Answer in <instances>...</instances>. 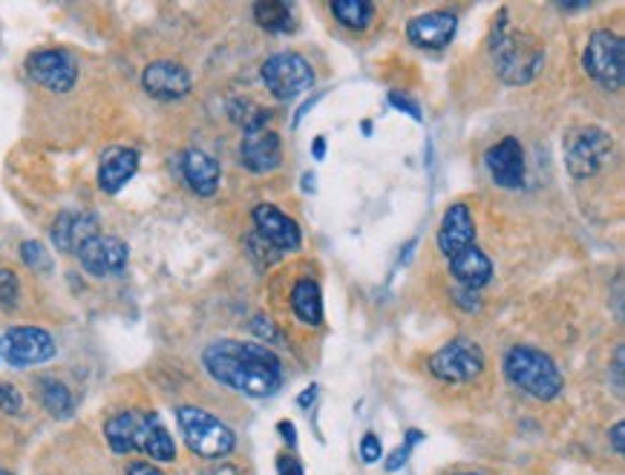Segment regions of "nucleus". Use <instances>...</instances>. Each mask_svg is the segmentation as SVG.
<instances>
[{"mask_svg":"<svg viewBox=\"0 0 625 475\" xmlns=\"http://www.w3.org/2000/svg\"><path fill=\"white\" fill-rule=\"evenodd\" d=\"M202 363L217 383L245 398H272L283 387V363L263 343L214 340Z\"/></svg>","mask_w":625,"mask_h":475,"instance_id":"f257e3e1","label":"nucleus"},{"mask_svg":"<svg viewBox=\"0 0 625 475\" xmlns=\"http://www.w3.org/2000/svg\"><path fill=\"white\" fill-rule=\"evenodd\" d=\"M105 438L116 455L142 452L151 461H177V443L170 438L165 421L156 412L124 410L105 424Z\"/></svg>","mask_w":625,"mask_h":475,"instance_id":"f03ea898","label":"nucleus"},{"mask_svg":"<svg viewBox=\"0 0 625 475\" xmlns=\"http://www.w3.org/2000/svg\"><path fill=\"white\" fill-rule=\"evenodd\" d=\"M507 12L498 15V24L493 26V40H490V58L496 66L498 78L510 84V87H521L530 84L542 73L545 66V47L537 35L521 33V29H510L505 24Z\"/></svg>","mask_w":625,"mask_h":475,"instance_id":"7ed1b4c3","label":"nucleus"},{"mask_svg":"<svg viewBox=\"0 0 625 475\" xmlns=\"http://www.w3.org/2000/svg\"><path fill=\"white\" fill-rule=\"evenodd\" d=\"M505 378L537 401H553L565 389L560 366L548 352L528 343L510 346L505 355Z\"/></svg>","mask_w":625,"mask_h":475,"instance_id":"20e7f679","label":"nucleus"},{"mask_svg":"<svg viewBox=\"0 0 625 475\" xmlns=\"http://www.w3.org/2000/svg\"><path fill=\"white\" fill-rule=\"evenodd\" d=\"M179 429H182L188 450L196 452L200 459H225L237 447L233 429L200 406H179L177 410Z\"/></svg>","mask_w":625,"mask_h":475,"instance_id":"39448f33","label":"nucleus"},{"mask_svg":"<svg viewBox=\"0 0 625 475\" xmlns=\"http://www.w3.org/2000/svg\"><path fill=\"white\" fill-rule=\"evenodd\" d=\"M582 66L602 89L620 93L625 78V44L617 33L597 29L582 52Z\"/></svg>","mask_w":625,"mask_h":475,"instance_id":"423d86ee","label":"nucleus"},{"mask_svg":"<svg viewBox=\"0 0 625 475\" xmlns=\"http://www.w3.org/2000/svg\"><path fill=\"white\" fill-rule=\"evenodd\" d=\"M260 78H263L265 89L280 101L300 98L314 87L312 64L297 52H277V56L265 58L260 66Z\"/></svg>","mask_w":625,"mask_h":475,"instance_id":"0eeeda50","label":"nucleus"},{"mask_svg":"<svg viewBox=\"0 0 625 475\" xmlns=\"http://www.w3.org/2000/svg\"><path fill=\"white\" fill-rule=\"evenodd\" d=\"M614 154V138L602 127H579L565 142V165L574 179L597 176Z\"/></svg>","mask_w":625,"mask_h":475,"instance_id":"6e6552de","label":"nucleus"},{"mask_svg":"<svg viewBox=\"0 0 625 475\" xmlns=\"http://www.w3.org/2000/svg\"><path fill=\"white\" fill-rule=\"evenodd\" d=\"M430 372L444 383H470L484 372V352L476 340H449L430 357Z\"/></svg>","mask_w":625,"mask_h":475,"instance_id":"1a4fd4ad","label":"nucleus"},{"mask_svg":"<svg viewBox=\"0 0 625 475\" xmlns=\"http://www.w3.org/2000/svg\"><path fill=\"white\" fill-rule=\"evenodd\" d=\"M0 355L9 366L24 369L35 363H47L56 357V340L52 334L38 326H15L7 331V338L0 343Z\"/></svg>","mask_w":625,"mask_h":475,"instance_id":"9d476101","label":"nucleus"},{"mask_svg":"<svg viewBox=\"0 0 625 475\" xmlns=\"http://www.w3.org/2000/svg\"><path fill=\"white\" fill-rule=\"evenodd\" d=\"M26 73L49 93H70L79 81V61L67 49H40L26 61Z\"/></svg>","mask_w":625,"mask_h":475,"instance_id":"9b49d317","label":"nucleus"},{"mask_svg":"<svg viewBox=\"0 0 625 475\" xmlns=\"http://www.w3.org/2000/svg\"><path fill=\"white\" fill-rule=\"evenodd\" d=\"M251 219H254V234H257L263 242H268L280 257L283 254H289V251L300 248L303 231L297 226V219H291L289 214H283L277 205L263 202V205L254 208Z\"/></svg>","mask_w":625,"mask_h":475,"instance_id":"f8f14e48","label":"nucleus"},{"mask_svg":"<svg viewBox=\"0 0 625 475\" xmlns=\"http://www.w3.org/2000/svg\"><path fill=\"white\" fill-rule=\"evenodd\" d=\"M75 257H79L81 268H84L89 277H112L121 275V271L128 268L130 248L128 242L119 240V236L98 234L84 242Z\"/></svg>","mask_w":625,"mask_h":475,"instance_id":"ddd939ff","label":"nucleus"},{"mask_svg":"<svg viewBox=\"0 0 625 475\" xmlns=\"http://www.w3.org/2000/svg\"><path fill=\"white\" fill-rule=\"evenodd\" d=\"M490 179L505 191H519L525 185V147L516 136H505L484 154Z\"/></svg>","mask_w":625,"mask_h":475,"instance_id":"4468645a","label":"nucleus"},{"mask_svg":"<svg viewBox=\"0 0 625 475\" xmlns=\"http://www.w3.org/2000/svg\"><path fill=\"white\" fill-rule=\"evenodd\" d=\"M142 87L156 101H182L191 93L193 78L179 61H153L142 73Z\"/></svg>","mask_w":625,"mask_h":475,"instance_id":"2eb2a0df","label":"nucleus"},{"mask_svg":"<svg viewBox=\"0 0 625 475\" xmlns=\"http://www.w3.org/2000/svg\"><path fill=\"white\" fill-rule=\"evenodd\" d=\"M438 248H442L444 257H456L465 248L476 245V219L470 205L465 202H453L447 210H444L442 226H438Z\"/></svg>","mask_w":625,"mask_h":475,"instance_id":"dca6fc26","label":"nucleus"},{"mask_svg":"<svg viewBox=\"0 0 625 475\" xmlns=\"http://www.w3.org/2000/svg\"><path fill=\"white\" fill-rule=\"evenodd\" d=\"M240 159L242 168L251 170V173H272L283 165V142L274 130L263 127V130H251L242 136L240 145Z\"/></svg>","mask_w":625,"mask_h":475,"instance_id":"f3484780","label":"nucleus"},{"mask_svg":"<svg viewBox=\"0 0 625 475\" xmlns=\"http://www.w3.org/2000/svg\"><path fill=\"white\" fill-rule=\"evenodd\" d=\"M458 29V17L453 12L435 9L426 15L412 17L407 24V38L418 49H444L453 44Z\"/></svg>","mask_w":625,"mask_h":475,"instance_id":"a211bd4d","label":"nucleus"},{"mask_svg":"<svg viewBox=\"0 0 625 475\" xmlns=\"http://www.w3.org/2000/svg\"><path fill=\"white\" fill-rule=\"evenodd\" d=\"M93 236H98V217L89 210H61L52 222V242L61 254H79Z\"/></svg>","mask_w":625,"mask_h":475,"instance_id":"6ab92c4d","label":"nucleus"},{"mask_svg":"<svg viewBox=\"0 0 625 475\" xmlns=\"http://www.w3.org/2000/svg\"><path fill=\"white\" fill-rule=\"evenodd\" d=\"M182 179L196 196H214L219 191L223 170H219V161L214 156L193 147V150L182 154Z\"/></svg>","mask_w":625,"mask_h":475,"instance_id":"aec40b11","label":"nucleus"},{"mask_svg":"<svg viewBox=\"0 0 625 475\" xmlns=\"http://www.w3.org/2000/svg\"><path fill=\"white\" fill-rule=\"evenodd\" d=\"M136 170L139 150H133V147H112V150L101 156V165H98V187L105 194H119L121 187L136 176Z\"/></svg>","mask_w":625,"mask_h":475,"instance_id":"412c9836","label":"nucleus"},{"mask_svg":"<svg viewBox=\"0 0 625 475\" xmlns=\"http://www.w3.org/2000/svg\"><path fill=\"white\" fill-rule=\"evenodd\" d=\"M449 275L456 277L458 289L479 291L493 280V263L484 251L470 245L456 257H449Z\"/></svg>","mask_w":625,"mask_h":475,"instance_id":"4be33fe9","label":"nucleus"},{"mask_svg":"<svg viewBox=\"0 0 625 475\" xmlns=\"http://www.w3.org/2000/svg\"><path fill=\"white\" fill-rule=\"evenodd\" d=\"M291 308H295L297 320L305 326H323V294L321 285L314 280H297L291 289Z\"/></svg>","mask_w":625,"mask_h":475,"instance_id":"5701e85b","label":"nucleus"},{"mask_svg":"<svg viewBox=\"0 0 625 475\" xmlns=\"http://www.w3.org/2000/svg\"><path fill=\"white\" fill-rule=\"evenodd\" d=\"M254 21L260 24V29L272 35H291L297 29L295 12L283 0H260V3H254Z\"/></svg>","mask_w":625,"mask_h":475,"instance_id":"b1692460","label":"nucleus"},{"mask_svg":"<svg viewBox=\"0 0 625 475\" xmlns=\"http://www.w3.org/2000/svg\"><path fill=\"white\" fill-rule=\"evenodd\" d=\"M38 398L44 403V410L52 415V418H70L75 412L73 392L67 383H61L58 378H38Z\"/></svg>","mask_w":625,"mask_h":475,"instance_id":"393cba45","label":"nucleus"},{"mask_svg":"<svg viewBox=\"0 0 625 475\" xmlns=\"http://www.w3.org/2000/svg\"><path fill=\"white\" fill-rule=\"evenodd\" d=\"M332 15L352 33H366L369 24L375 21V7L366 0H335L332 3Z\"/></svg>","mask_w":625,"mask_h":475,"instance_id":"a878e982","label":"nucleus"},{"mask_svg":"<svg viewBox=\"0 0 625 475\" xmlns=\"http://www.w3.org/2000/svg\"><path fill=\"white\" fill-rule=\"evenodd\" d=\"M21 259L26 268H33L35 275H52V257L44 242L26 240L21 242Z\"/></svg>","mask_w":625,"mask_h":475,"instance_id":"bb28decb","label":"nucleus"},{"mask_svg":"<svg viewBox=\"0 0 625 475\" xmlns=\"http://www.w3.org/2000/svg\"><path fill=\"white\" fill-rule=\"evenodd\" d=\"M21 300V280L12 268H0V308L12 312Z\"/></svg>","mask_w":625,"mask_h":475,"instance_id":"cd10ccee","label":"nucleus"},{"mask_svg":"<svg viewBox=\"0 0 625 475\" xmlns=\"http://www.w3.org/2000/svg\"><path fill=\"white\" fill-rule=\"evenodd\" d=\"M249 329L254 331L260 340H263V346H277V343H280V331H277V326H274V322L265 315L251 317Z\"/></svg>","mask_w":625,"mask_h":475,"instance_id":"c85d7f7f","label":"nucleus"},{"mask_svg":"<svg viewBox=\"0 0 625 475\" xmlns=\"http://www.w3.org/2000/svg\"><path fill=\"white\" fill-rule=\"evenodd\" d=\"M245 245H249V251H251V257L254 259H260L263 266H272V263H277L280 259V254L268 245V242H263L260 240L257 234H251L249 240H245Z\"/></svg>","mask_w":625,"mask_h":475,"instance_id":"c756f323","label":"nucleus"},{"mask_svg":"<svg viewBox=\"0 0 625 475\" xmlns=\"http://www.w3.org/2000/svg\"><path fill=\"white\" fill-rule=\"evenodd\" d=\"M0 410L7 415H21V410H24V398L12 383H0Z\"/></svg>","mask_w":625,"mask_h":475,"instance_id":"7c9ffc66","label":"nucleus"},{"mask_svg":"<svg viewBox=\"0 0 625 475\" xmlns=\"http://www.w3.org/2000/svg\"><path fill=\"white\" fill-rule=\"evenodd\" d=\"M361 459L363 464H377V461L384 459V443H381L375 433H366L361 438Z\"/></svg>","mask_w":625,"mask_h":475,"instance_id":"2f4dec72","label":"nucleus"},{"mask_svg":"<svg viewBox=\"0 0 625 475\" xmlns=\"http://www.w3.org/2000/svg\"><path fill=\"white\" fill-rule=\"evenodd\" d=\"M453 297H456V306L465 308V312H479L481 308L479 294H476V291H470V289H456L453 291Z\"/></svg>","mask_w":625,"mask_h":475,"instance_id":"473e14b6","label":"nucleus"},{"mask_svg":"<svg viewBox=\"0 0 625 475\" xmlns=\"http://www.w3.org/2000/svg\"><path fill=\"white\" fill-rule=\"evenodd\" d=\"M389 105L398 107V110H404V113H409L416 121L424 119V115H421V107H418L416 101H409L407 96H401V93H389Z\"/></svg>","mask_w":625,"mask_h":475,"instance_id":"72a5a7b5","label":"nucleus"},{"mask_svg":"<svg viewBox=\"0 0 625 475\" xmlns=\"http://www.w3.org/2000/svg\"><path fill=\"white\" fill-rule=\"evenodd\" d=\"M623 357L625 349L623 343H617V349H614V363H611V372H614V392H617V398H623Z\"/></svg>","mask_w":625,"mask_h":475,"instance_id":"f704fd0d","label":"nucleus"},{"mask_svg":"<svg viewBox=\"0 0 625 475\" xmlns=\"http://www.w3.org/2000/svg\"><path fill=\"white\" fill-rule=\"evenodd\" d=\"M277 475H305L303 464L295 459V455H277Z\"/></svg>","mask_w":625,"mask_h":475,"instance_id":"c9c22d12","label":"nucleus"},{"mask_svg":"<svg viewBox=\"0 0 625 475\" xmlns=\"http://www.w3.org/2000/svg\"><path fill=\"white\" fill-rule=\"evenodd\" d=\"M409 450H412V447H409V443H404V447H398V450H395L393 455H389V459H386V464H384V467L389 470V473H398V470H401L404 464H407V459H409Z\"/></svg>","mask_w":625,"mask_h":475,"instance_id":"e433bc0d","label":"nucleus"},{"mask_svg":"<svg viewBox=\"0 0 625 475\" xmlns=\"http://www.w3.org/2000/svg\"><path fill=\"white\" fill-rule=\"evenodd\" d=\"M128 475H165V473H161L156 464H151V461H133L128 467Z\"/></svg>","mask_w":625,"mask_h":475,"instance_id":"4c0bfd02","label":"nucleus"},{"mask_svg":"<svg viewBox=\"0 0 625 475\" xmlns=\"http://www.w3.org/2000/svg\"><path fill=\"white\" fill-rule=\"evenodd\" d=\"M277 433H280L283 441L289 443L291 450H295V447H297V429H295V424H291V421H280V424H277Z\"/></svg>","mask_w":625,"mask_h":475,"instance_id":"58836bf2","label":"nucleus"},{"mask_svg":"<svg viewBox=\"0 0 625 475\" xmlns=\"http://www.w3.org/2000/svg\"><path fill=\"white\" fill-rule=\"evenodd\" d=\"M623 433H625V424L623 421H617V424H614V427H611V433H609V438H611V443H614V452H617V455H623Z\"/></svg>","mask_w":625,"mask_h":475,"instance_id":"ea45409f","label":"nucleus"},{"mask_svg":"<svg viewBox=\"0 0 625 475\" xmlns=\"http://www.w3.org/2000/svg\"><path fill=\"white\" fill-rule=\"evenodd\" d=\"M312 156H314V159H317V161L326 159V136H317V138H314Z\"/></svg>","mask_w":625,"mask_h":475,"instance_id":"a19ab883","label":"nucleus"},{"mask_svg":"<svg viewBox=\"0 0 625 475\" xmlns=\"http://www.w3.org/2000/svg\"><path fill=\"white\" fill-rule=\"evenodd\" d=\"M314 398H317V387H309L297 403H300V406H309V403H314Z\"/></svg>","mask_w":625,"mask_h":475,"instance_id":"79ce46f5","label":"nucleus"},{"mask_svg":"<svg viewBox=\"0 0 625 475\" xmlns=\"http://www.w3.org/2000/svg\"><path fill=\"white\" fill-rule=\"evenodd\" d=\"M303 191H314V176H309V173L303 176Z\"/></svg>","mask_w":625,"mask_h":475,"instance_id":"37998d69","label":"nucleus"},{"mask_svg":"<svg viewBox=\"0 0 625 475\" xmlns=\"http://www.w3.org/2000/svg\"><path fill=\"white\" fill-rule=\"evenodd\" d=\"M456 475H481V473H473V470H467V473H456Z\"/></svg>","mask_w":625,"mask_h":475,"instance_id":"c03bdc74","label":"nucleus"},{"mask_svg":"<svg viewBox=\"0 0 625 475\" xmlns=\"http://www.w3.org/2000/svg\"><path fill=\"white\" fill-rule=\"evenodd\" d=\"M0 475H12V473H9V470H0Z\"/></svg>","mask_w":625,"mask_h":475,"instance_id":"a18cd8bd","label":"nucleus"}]
</instances>
